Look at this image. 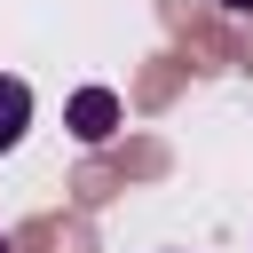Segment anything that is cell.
Instances as JSON below:
<instances>
[{"mask_svg":"<svg viewBox=\"0 0 253 253\" xmlns=\"http://www.w3.org/2000/svg\"><path fill=\"white\" fill-rule=\"evenodd\" d=\"M71 126H79L87 142H103V134L119 126V95H111V87H79V95H71Z\"/></svg>","mask_w":253,"mask_h":253,"instance_id":"1","label":"cell"},{"mask_svg":"<svg viewBox=\"0 0 253 253\" xmlns=\"http://www.w3.org/2000/svg\"><path fill=\"white\" fill-rule=\"evenodd\" d=\"M24 126H32V87H24L16 71H0V150H16Z\"/></svg>","mask_w":253,"mask_h":253,"instance_id":"2","label":"cell"},{"mask_svg":"<svg viewBox=\"0 0 253 253\" xmlns=\"http://www.w3.org/2000/svg\"><path fill=\"white\" fill-rule=\"evenodd\" d=\"M221 8H229V16H253V0H221Z\"/></svg>","mask_w":253,"mask_h":253,"instance_id":"3","label":"cell"},{"mask_svg":"<svg viewBox=\"0 0 253 253\" xmlns=\"http://www.w3.org/2000/svg\"><path fill=\"white\" fill-rule=\"evenodd\" d=\"M0 253H8V229H0Z\"/></svg>","mask_w":253,"mask_h":253,"instance_id":"4","label":"cell"}]
</instances>
